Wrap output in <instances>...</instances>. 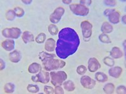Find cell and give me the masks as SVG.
<instances>
[{
    "mask_svg": "<svg viewBox=\"0 0 126 94\" xmlns=\"http://www.w3.org/2000/svg\"><path fill=\"white\" fill-rule=\"evenodd\" d=\"M63 87L66 91L73 92L75 89V85L71 80H67L63 83Z\"/></svg>",
    "mask_w": 126,
    "mask_h": 94,
    "instance_id": "44dd1931",
    "label": "cell"
},
{
    "mask_svg": "<svg viewBox=\"0 0 126 94\" xmlns=\"http://www.w3.org/2000/svg\"><path fill=\"white\" fill-rule=\"evenodd\" d=\"M99 40L100 41L103 43H111V40H110V38L109 36L107 34L105 33H102V34L100 35L99 36Z\"/></svg>",
    "mask_w": 126,
    "mask_h": 94,
    "instance_id": "4316f807",
    "label": "cell"
},
{
    "mask_svg": "<svg viewBox=\"0 0 126 94\" xmlns=\"http://www.w3.org/2000/svg\"><path fill=\"white\" fill-rule=\"evenodd\" d=\"M22 54L18 50H14L9 54V59L12 62L18 63L22 59Z\"/></svg>",
    "mask_w": 126,
    "mask_h": 94,
    "instance_id": "7c38bea8",
    "label": "cell"
},
{
    "mask_svg": "<svg viewBox=\"0 0 126 94\" xmlns=\"http://www.w3.org/2000/svg\"><path fill=\"white\" fill-rule=\"evenodd\" d=\"M13 10H14L16 16L17 17L21 18L24 15L25 12H24V10H23V8H22L18 7H18L15 8Z\"/></svg>",
    "mask_w": 126,
    "mask_h": 94,
    "instance_id": "4dcf8cb0",
    "label": "cell"
},
{
    "mask_svg": "<svg viewBox=\"0 0 126 94\" xmlns=\"http://www.w3.org/2000/svg\"><path fill=\"white\" fill-rule=\"evenodd\" d=\"M87 71V69L86 67L84 65H79L77 67V69H76V71L78 73L79 75H83L85 74V73Z\"/></svg>",
    "mask_w": 126,
    "mask_h": 94,
    "instance_id": "1f68e13d",
    "label": "cell"
},
{
    "mask_svg": "<svg viewBox=\"0 0 126 94\" xmlns=\"http://www.w3.org/2000/svg\"><path fill=\"white\" fill-rule=\"evenodd\" d=\"M15 16H16L14 10H8L6 13V19L8 21H13L15 18Z\"/></svg>",
    "mask_w": 126,
    "mask_h": 94,
    "instance_id": "484cf974",
    "label": "cell"
},
{
    "mask_svg": "<svg viewBox=\"0 0 126 94\" xmlns=\"http://www.w3.org/2000/svg\"><path fill=\"white\" fill-rule=\"evenodd\" d=\"M103 90L105 94H113L115 90V85L113 83H107V84L104 86Z\"/></svg>",
    "mask_w": 126,
    "mask_h": 94,
    "instance_id": "603a6c76",
    "label": "cell"
},
{
    "mask_svg": "<svg viewBox=\"0 0 126 94\" xmlns=\"http://www.w3.org/2000/svg\"><path fill=\"white\" fill-rule=\"evenodd\" d=\"M22 2H23V3H25V4H30V3L32 2V0H29V1H25V0H22Z\"/></svg>",
    "mask_w": 126,
    "mask_h": 94,
    "instance_id": "60d3db41",
    "label": "cell"
},
{
    "mask_svg": "<svg viewBox=\"0 0 126 94\" xmlns=\"http://www.w3.org/2000/svg\"><path fill=\"white\" fill-rule=\"evenodd\" d=\"M22 40L25 43H28L34 41V36L29 31H24L22 36Z\"/></svg>",
    "mask_w": 126,
    "mask_h": 94,
    "instance_id": "2e32d148",
    "label": "cell"
},
{
    "mask_svg": "<svg viewBox=\"0 0 126 94\" xmlns=\"http://www.w3.org/2000/svg\"><path fill=\"white\" fill-rule=\"evenodd\" d=\"M79 43V38L75 30L69 27L62 29L56 43L57 55L62 59H67L77 51Z\"/></svg>",
    "mask_w": 126,
    "mask_h": 94,
    "instance_id": "6da1fadb",
    "label": "cell"
},
{
    "mask_svg": "<svg viewBox=\"0 0 126 94\" xmlns=\"http://www.w3.org/2000/svg\"><path fill=\"white\" fill-rule=\"evenodd\" d=\"M29 72L30 73H37L42 70V67L37 63H33L30 65L29 67Z\"/></svg>",
    "mask_w": 126,
    "mask_h": 94,
    "instance_id": "ac0fdd59",
    "label": "cell"
},
{
    "mask_svg": "<svg viewBox=\"0 0 126 94\" xmlns=\"http://www.w3.org/2000/svg\"><path fill=\"white\" fill-rule=\"evenodd\" d=\"M71 11L73 14L80 16H85L89 13V9L81 4H72L69 6Z\"/></svg>",
    "mask_w": 126,
    "mask_h": 94,
    "instance_id": "277c9868",
    "label": "cell"
},
{
    "mask_svg": "<svg viewBox=\"0 0 126 94\" xmlns=\"http://www.w3.org/2000/svg\"><path fill=\"white\" fill-rule=\"evenodd\" d=\"M43 66L45 70L47 71L63 69L66 65V63L62 60L50 59L43 61Z\"/></svg>",
    "mask_w": 126,
    "mask_h": 94,
    "instance_id": "7a4b0ae2",
    "label": "cell"
},
{
    "mask_svg": "<svg viewBox=\"0 0 126 94\" xmlns=\"http://www.w3.org/2000/svg\"><path fill=\"white\" fill-rule=\"evenodd\" d=\"M0 60H1V70H3L5 68V63L2 59H1Z\"/></svg>",
    "mask_w": 126,
    "mask_h": 94,
    "instance_id": "f35d334b",
    "label": "cell"
},
{
    "mask_svg": "<svg viewBox=\"0 0 126 94\" xmlns=\"http://www.w3.org/2000/svg\"><path fill=\"white\" fill-rule=\"evenodd\" d=\"M88 70L90 72H95L99 69H100L101 65L97 59L92 57L88 60Z\"/></svg>",
    "mask_w": 126,
    "mask_h": 94,
    "instance_id": "30bf717a",
    "label": "cell"
},
{
    "mask_svg": "<svg viewBox=\"0 0 126 94\" xmlns=\"http://www.w3.org/2000/svg\"><path fill=\"white\" fill-rule=\"evenodd\" d=\"M44 92L47 94H54V90L53 88L50 87V86H45L44 88Z\"/></svg>",
    "mask_w": 126,
    "mask_h": 94,
    "instance_id": "836d02e7",
    "label": "cell"
},
{
    "mask_svg": "<svg viewBox=\"0 0 126 94\" xmlns=\"http://www.w3.org/2000/svg\"><path fill=\"white\" fill-rule=\"evenodd\" d=\"M80 82L81 85L86 89H92L96 85L95 80L87 75H83L81 78Z\"/></svg>",
    "mask_w": 126,
    "mask_h": 94,
    "instance_id": "9c48e42d",
    "label": "cell"
},
{
    "mask_svg": "<svg viewBox=\"0 0 126 94\" xmlns=\"http://www.w3.org/2000/svg\"><path fill=\"white\" fill-rule=\"evenodd\" d=\"M95 78L99 82H105L108 81V80H109L107 75L105 73L101 72V71H98V72L96 73Z\"/></svg>",
    "mask_w": 126,
    "mask_h": 94,
    "instance_id": "7402d4cb",
    "label": "cell"
},
{
    "mask_svg": "<svg viewBox=\"0 0 126 94\" xmlns=\"http://www.w3.org/2000/svg\"><path fill=\"white\" fill-rule=\"evenodd\" d=\"M31 79L34 82H40L42 83L46 84L50 80V77H49V72H47V71L41 70L36 75L32 76Z\"/></svg>",
    "mask_w": 126,
    "mask_h": 94,
    "instance_id": "8992f818",
    "label": "cell"
},
{
    "mask_svg": "<svg viewBox=\"0 0 126 94\" xmlns=\"http://www.w3.org/2000/svg\"><path fill=\"white\" fill-rule=\"evenodd\" d=\"M103 63L106 65L109 66L110 67H113V65H115V61L113 60V59L109 57H105L104 59H103Z\"/></svg>",
    "mask_w": 126,
    "mask_h": 94,
    "instance_id": "83f0119b",
    "label": "cell"
},
{
    "mask_svg": "<svg viewBox=\"0 0 126 94\" xmlns=\"http://www.w3.org/2000/svg\"><path fill=\"white\" fill-rule=\"evenodd\" d=\"M81 28L82 30V34L85 38H90L92 34L93 25L88 21H83L81 23Z\"/></svg>",
    "mask_w": 126,
    "mask_h": 94,
    "instance_id": "ba28073f",
    "label": "cell"
},
{
    "mask_svg": "<svg viewBox=\"0 0 126 94\" xmlns=\"http://www.w3.org/2000/svg\"><path fill=\"white\" fill-rule=\"evenodd\" d=\"M115 9L113 8H108V9H106V10H105L104 12V14L105 16H109V15H110L111 13H112V12H113L115 11Z\"/></svg>",
    "mask_w": 126,
    "mask_h": 94,
    "instance_id": "74e56055",
    "label": "cell"
},
{
    "mask_svg": "<svg viewBox=\"0 0 126 94\" xmlns=\"http://www.w3.org/2000/svg\"><path fill=\"white\" fill-rule=\"evenodd\" d=\"M92 0H81L80 1V4H83L85 6H88L89 5H90V4L92 3Z\"/></svg>",
    "mask_w": 126,
    "mask_h": 94,
    "instance_id": "8d00e7d4",
    "label": "cell"
},
{
    "mask_svg": "<svg viewBox=\"0 0 126 94\" xmlns=\"http://www.w3.org/2000/svg\"><path fill=\"white\" fill-rule=\"evenodd\" d=\"M2 35L4 37L7 38L18 39L22 34V31L18 28H10L2 30Z\"/></svg>",
    "mask_w": 126,
    "mask_h": 94,
    "instance_id": "5b68a950",
    "label": "cell"
},
{
    "mask_svg": "<svg viewBox=\"0 0 126 94\" xmlns=\"http://www.w3.org/2000/svg\"><path fill=\"white\" fill-rule=\"evenodd\" d=\"M27 90L32 94H36L39 92V87L37 85L30 84L27 86Z\"/></svg>",
    "mask_w": 126,
    "mask_h": 94,
    "instance_id": "f1b7e54d",
    "label": "cell"
},
{
    "mask_svg": "<svg viewBox=\"0 0 126 94\" xmlns=\"http://www.w3.org/2000/svg\"><path fill=\"white\" fill-rule=\"evenodd\" d=\"M101 30L105 34H109V33H112L113 31V26L111 24H110L108 22H103L102 24V27H101Z\"/></svg>",
    "mask_w": 126,
    "mask_h": 94,
    "instance_id": "d6986e66",
    "label": "cell"
},
{
    "mask_svg": "<svg viewBox=\"0 0 126 94\" xmlns=\"http://www.w3.org/2000/svg\"><path fill=\"white\" fill-rule=\"evenodd\" d=\"M15 43L14 40L11 39L4 40L1 43V47H3V48L7 51H13V49L15 48Z\"/></svg>",
    "mask_w": 126,
    "mask_h": 94,
    "instance_id": "8fae6325",
    "label": "cell"
},
{
    "mask_svg": "<svg viewBox=\"0 0 126 94\" xmlns=\"http://www.w3.org/2000/svg\"><path fill=\"white\" fill-rule=\"evenodd\" d=\"M120 14L119 12L115 10L114 12H112L110 15L109 16V22L112 24H117L120 22Z\"/></svg>",
    "mask_w": 126,
    "mask_h": 94,
    "instance_id": "9a60e30c",
    "label": "cell"
},
{
    "mask_svg": "<svg viewBox=\"0 0 126 94\" xmlns=\"http://www.w3.org/2000/svg\"><path fill=\"white\" fill-rule=\"evenodd\" d=\"M122 72V69L120 67H118V66L115 67H112L109 70V73L110 76L115 78H119Z\"/></svg>",
    "mask_w": 126,
    "mask_h": 94,
    "instance_id": "4fadbf2b",
    "label": "cell"
},
{
    "mask_svg": "<svg viewBox=\"0 0 126 94\" xmlns=\"http://www.w3.org/2000/svg\"><path fill=\"white\" fill-rule=\"evenodd\" d=\"M116 93L117 94H126V88L125 86L120 85L117 88Z\"/></svg>",
    "mask_w": 126,
    "mask_h": 94,
    "instance_id": "d6a6232c",
    "label": "cell"
},
{
    "mask_svg": "<svg viewBox=\"0 0 126 94\" xmlns=\"http://www.w3.org/2000/svg\"><path fill=\"white\" fill-rule=\"evenodd\" d=\"M39 57L40 60L43 62V61H46L48 59H54L56 57V55L54 54H51V53H47V52H45V51H42L39 54Z\"/></svg>",
    "mask_w": 126,
    "mask_h": 94,
    "instance_id": "ffe728a7",
    "label": "cell"
},
{
    "mask_svg": "<svg viewBox=\"0 0 126 94\" xmlns=\"http://www.w3.org/2000/svg\"><path fill=\"white\" fill-rule=\"evenodd\" d=\"M103 2L106 5L110 6H114L117 4L116 1H113V0H105Z\"/></svg>",
    "mask_w": 126,
    "mask_h": 94,
    "instance_id": "d590c367",
    "label": "cell"
},
{
    "mask_svg": "<svg viewBox=\"0 0 126 94\" xmlns=\"http://www.w3.org/2000/svg\"><path fill=\"white\" fill-rule=\"evenodd\" d=\"M110 56L112 57V59H120L123 57V53L122 51L120 50V48H119L118 47H113L112 50L110 51Z\"/></svg>",
    "mask_w": 126,
    "mask_h": 94,
    "instance_id": "e0dca14e",
    "label": "cell"
},
{
    "mask_svg": "<svg viewBox=\"0 0 126 94\" xmlns=\"http://www.w3.org/2000/svg\"><path fill=\"white\" fill-rule=\"evenodd\" d=\"M54 94H64V92L63 88H62L61 86H56V88L54 89Z\"/></svg>",
    "mask_w": 126,
    "mask_h": 94,
    "instance_id": "e575fe53",
    "label": "cell"
},
{
    "mask_svg": "<svg viewBox=\"0 0 126 94\" xmlns=\"http://www.w3.org/2000/svg\"><path fill=\"white\" fill-rule=\"evenodd\" d=\"M4 92L6 94H12L15 91V85L12 83H7L4 85Z\"/></svg>",
    "mask_w": 126,
    "mask_h": 94,
    "instance_id": "cb8c5ba5",
    "label": "cell"
},
{
    "mask_svg": "<svg viewBox=\"0 0 126 94\" xmlns=\"http://www.w3.org/2000/svg\"><path fill=\"white\" fill-rule=\"evenodd\" d=\"M65 10L63 7H58L54 10V12L50 14L49 20L50 22L52 23V24L54 23H58L60 20H61V18L63 15L64 14Z\"/></svg>",
    "mask_w": 126,
    "mask_h": 94,
    "instance_id": "52a82bcc",
    "label": "cell"
},
{
    "mask_svg": "<svg viewBox=\"0 0 126 94\" xmlns=\"http://www.w3.org/2000/svg\"><path fill=\"white\" fill-rule=\"evenodd\" d=\"M62 1L64 3V4H70V3L72 2V1L71 0H68V1H67V0H63Z\"/></svg>",
    "mask_w": 126,
    "mask_h": 94,
    "instance_id": "ab89813d",
    "label": "cell"
},
{
    "mask_svg": "<svg viewBox=\"0 0 126 94\" xmlns=\"http://www.w3.org/2000/svg\"><path fill=\"white\" fill-rule=\"evenodd\" d=\"M50 77L51 78V83L54 87L61 85L67 79V75L64 71H51L50 73Z\"/></svg>",
    "mask_w": 126,
    "mask_h": 94,
    "instance_id": "3957f363",
    "label": "cell"
},
{
    "mask_svg": "<svg viewBox=\"0 0 126 94\" xmlns=\"http://www.w3.org/2000/svg\"><path fill=\"white\" fill-rule=\"evenodd\" d=\"M48 31L50 33V34L52 36H55L58 34L59 30L58 28L54 24H49V27H48Z\"/></svg>",
    "mask_w": 126,
    "mask_h": 94,
    "instance_id": "d4e9b609",
    "label": "cell"
},
{
    "mask_svg": "<svg viewBox=\"0 0 126 94\" xmlns=\"http://www.w3.org/2000/svg\"><path fill=\"white\" fill-rule=\"evenodd\" d=\"M56 47V41L53 38H49L45 43V50L49 52H52L55 50Z\"/></svg>",
    "mask_w": 126,
    "mask_h": 94,
    "instance_id": "5bb4252c",
    "label": "cell"
},
{
    "mask_svg": "<svg viewBox=\"0 0 126 94\" xmlns=\"http://www.w3.org/2000/svg\"><path fill=\"white\" fill-rule=\"evenodd\" d=\"M126 15H124L123 17H122V22H123V23L124 24H126Z\"/></svg>",
    "mask_w": 126,
    "mask_h": 94,
    "instance_id": "b9f144b4",
    "label": "cell"
},
{
    "mask_svg": "<svg viewBox=\"0 0 126 94\" xmlns=\"http://www.w3.org/2000/svg\"><path fill=\"white\" fill-rule=\"evenodd\" d=\"M46 34L44 33H41L37 36V37H36L35 38V41L37 43L40 44V43H43L45 41V40H46Z\"/></svg>",
    "mask_w": 126,
    "mask_h": 94,
    "instance_id": "f546056e",
    "label": "cell"
}]
</instances>
